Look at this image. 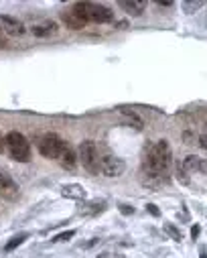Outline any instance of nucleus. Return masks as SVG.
<instances>
[{
  "label": "nucleus",
  "instance_id": "f257e3e1",
  "mask_svg": "<svg viewBox=\"0 0 207 258\" xmlns=\"http://www.w3.org/2000/svg\"><path fill=\"white\" fill-rule=\"evenodd\" d=\"M171 163H172V152H171L169 143L167 141H157L144 154L140 175L159 177L163 181H169Z\"/></svg>",
  "mask_w": 207,
  "mask_h": 258
},
{
  "label": "nucleus",
  "instance_id": "f03ea898",
  "mask_svg": "<svg viewBox=\"0 0 207 258\" xmlns=\"http://www.w3.org/2000/svg\"><path fill=\"white\" fill-rule=\"evenodd\" d=\"M73 10L81 16V19L88 23H112L114 21V12L108 8V6H104V4H98V2H75L73 4Z\"/></svg>",
  "mask_w": 207,
  "mask_h": 258
},
{
  "label": "nucleus",
  "instance_id": "7ed1b4c3",
  "mask_svg": "<svg viewBox=\"0 0 207 258\" xmlns=\"http://www.w3.org/2000/svg\"><path fill=\"white\" fill-rule=\"evenodd\" d=\"M4 139H6V150H8L12 161H16V163H29L31 161V145H29L25 134L10 130Z\"/></svg>",
  "mask_w": 207,
  "mask_h": 258
},
{
  "label": "nucleus",
  "instance_id": "20e7f679",
  "mask_svg": "<svg viewBox=\"0 0 207 258\" xmlns=\"http://www.w3.org/2000/svg\"><path fill=\"white\" fill-rule=\"evenodd\" d=\"M79 161H81L83 169L88 171V173H92V175L100 173L102 159H100V150H98L94 141H83L79 145Z\"/></svg>",
  "mask_w": 207,
  "mask_h": 258
},
{
  "label": "nucleus",
  "instance_id": "39448f33",
  "mask_svg": "<svg viewBox=\"0 0 207 258\" xmlns=\"http://www.w3.org/2000/svg\"><path fill=\"white\" fill-rule=\"evenodd\" d=\"M65 147H67V143L59 134H53V132L41 136V141H39V152L47 159H59Z\"/></svg>",
  "mask_w": 207,
  "mask_h": 258
},
{
  "label": "nucleus",
  "instance_id": "423d86ee",
  "mask_svg": "<svg viewBox=\"0 0 207 258\" xmlns=\"http://www.w3.org/2000/svg\"><path fill=\"white\" fill-rule=\"evenodd\" d=\"M100 171L104 177H120L126 171V163L120 159V157H114V154H108V157H102V165H100Z\"/></svg>",
  "mask_w": 207,
  "mask_h": 258
},
{
  "label": "nucleus",
  "instance_id": "0eeeda50",
  "mask_svg": "<svg viewBox=\"0 0 207 258\" xmlns=\"http://www.w3.org/2000/svg\"><path fill=\"white\" fill-rule=\"evenodd\" d=\"M0 27H2L4 33L10 35V37H21L25 33V25L19 19L10 16V14H0Z\"/></svg>",
  "mask_w": 207,
  "mask_h": 258
},
{
  "label": "nucleus",
  "instance_id": "6e6552de",
  "mask_svg": "<svg viewBox=\"0 0 207 258\" xmlns=\"http://www.w3.org/2000/svg\"><path fill=\"white\" fill-rule=\"evenodd\" d=\"M57 31H59V25L55 21H41L31 27V33L34 37H53L57 35Z\"/></svg>",
  "mask_w": 207,
  "mask_h": 258
},
{
  "label": "nucleus",
  "instance_id": "1a4fd4ad",
  "mask_svg": "<svg viewBox=\"0 0 207 258\" xmlns=\"http://www.w3.org/2000/svg\"><path fill=\"white\" fill-rule=\"evenodd\" d=\"M183 169L189 171V173H207V163L205 159L197 157V154H189L183 161Z\"/></svg>",
  "mask_w": 207,
  "mask_h": 258
},
{
  "label": "nucleus",
  "instance_id": "9d476101",
  "mask_svg": "<svg viewBox=\"0 0 207 258\" xmlns=\"http://www.w3.org/2000/svg\"><path fill=\"white\" fill-rule=\"evenodd\" d=\"M61 21H63V25L67 27V29H71V31H81L83 27H85V21L81 19V16L75 12V10H65V12H61Z\"/></svg>",
  "mask_w": 207,
  "mask_h": 258
},
{
  "label": "nucleus",
  "instance_id": "9b49d317",
  "mask_svg": "<svg viewBox=\"0 0 207 258\" xmlns=\"http://www.w3.org/2000/svg\"><path fill=\"white\" fill-rule=\"evenodd\" d=\"M61 195L63 197H67V199H77V201H81V199H85V187L83 185H77V183H67V185H63L61 187Z\"/></svg>",
  "mask_w": 207,
  "mask_h": 258
},
{
  "label": "nucleus",
  "instance_id": "f8f14e48",
  "mask_svg": "<svg viewBox=\"0 0 207 258\" xmlns=\"http://www.w3.org/2000/svg\"><path fill=\"white\" fill-rule=\"evenodd\" d=\"M120 8H122L128 16H140L146 8V2L144 0H122V2H120Z\"/></svg>",
  "mask_w": 207,
  "mask_h": 258
},
{
  "label": "nucleus",
  "instance_id": "ddd939ff",
  "mask_svg": "<svg viewBox=\"0 0 207 258\" xmlns=\"http://www.w3.org/2000/svg\"><path fill=\"white\" fill-rule=\"evenodd\" d=\"M59 161V165L63 167V169H67V171H73L75 169V165H77V154H75V150L71 148V147H65L63 148V152H61V157L57 159Z\"/></svg>",
  "mask_w": 207,
  "mask_h": 258
},
{
  "label": "nucleus",
  "instance_id": "4468645a",
  "mask_svg": "<svg viewBox=\"0 0 207 258\" xmlns=\"http://www.w3.org/2000/svg\"><path fill=\"white\" fill-rule=\"evenodd\" d=\"M104 210H106V201H88V203H83L81 208H79V216H85V218H90V216H98L102 214Z\"/></svg>",
  "mask_w": 207,
  "mask_h": 258
},
{
  "label": "nucleus",
  "instance_id": "2eb2a0df",
  "mask_svg": "<svg viewBox=\"0 0 207 258\" xmlns=\"http://www.w3.org/2000/svg\"><path fill=\"white\" fill-rule=\"evenodd\" d=\"M0 189H2V191H10V189H16V185L12 183L10 175L6 173L2 167H0Z\"/></svg>",
  "mask_w": 207,
  "mask_h": 258
},
{
  "label": "nucleus",
  "instance_id": "dca6fc26",
  "mask_svg": "<svg viewBox=\"0 0 207 258\" xmlns=\"http://www.w3.org/2000/svg\"><path fill=\"white\" fill-rule=\"evenodd\" d=\"M203 4H205L203 0H185V2H181V8H183L187 14H193V12H197Z\"/></svg>",
  "mask_w": 207,
  "mask_h": 258
},
{
  "label": "nucleus",
  "instance_id": "f3484780",
  "mask_svg": "<svg viewBox=\"0 0 207 258\" xmlns=\"http://www.w3.org/2000/svg\"><path fill=\"white\" fill-rule=\"evenodd\" d=\"M27 238H29V234H27V232H21V234H16V236H12V238H10V242H8L6 246H4V250H6V252L14 250L16 246H21V244L25 242Z\"/></svg>",
  "mask_w": 207,
  "mask_h": 258
},
{
  "label": "nucleus",
  "instance_id": "a211bd4d",
  "mask_svg": "<svg viewBox=\"0 0 207 258\" xmlns=\"http://www.w3.org/2000/svg\"><path fill=\"white\" fill-rule=\"evenodd\" d=\"M163 230H165V232H167L172 240H175V242H181V240H183V234H181V230L175 226V223H169V221H165Z\"/></svg>",
  "mask_w": 207,
  "mask_h": 258
},
{
  "label": "nucleus",
  "instance_id": "6ab92c4d",
  "mask_svg": "<svg viewBox=\"0 0 207 258\" xmlns=\"http://www.w3.org/2000/svg\"><path fill=\"white\" fill-rule=\"evenodd\" d=\"M122 120H124L126 124H130V126L134 124V128H136V130H140V128H142V120L138 118L136 114H130V112H122Z\"/></svg>",
  "mask_w": 207,
  "mask_h": 258
},
{
  "label": "nucleus",
  "instance_id": "aec40b11",
  "mask_svg": "<svg viewBox=\"0 0 207 258\" xmlns=\"http://www.w3.org/2000/svg\"><path fill=\"white\" fill-rule=\"evenodd\" d=\"M73 236H75V232H73V230H69V232H63V234L55 236V240H53V242H65V240H69V238H73Z\"/></svg>",
  "mask_w": 207,
  "mask_h": 258
},
{
  "label": "nucleus",
  "instance_id": "412c9836",
  "mask_svg": "<svg viewBox=\"0 0 207 258\" xmlns=\"http://www.w3.org/2000/svg\"><path fill=\"white\" fill-rule=\"evenodd\" d=\"M146 212H150L154 218H159V216H161V210H159L154 203H146Z\"/></svg>",
  "mask_w": 207,
  "mask_h": 258
},
{
  "label": "nucleus",
  "instance_id": "4be33fe9",
  "mask_svg": "<svg viewBox=\"0 0 207 258\" xmlns=\"http://www.w3.org/2000/svg\"><path fill=\"white\" fill-rule=\"evenodd\" d=\"M120 212H122L124 216H130V214H134V208H130V205H120Z\"/></svg>",
  "mask_w": 207,
  "mask_h": 258
},
{
  "label": "nucleus",
  "instance_id": "5701e85b",
  "mask_svg": "<svg viewBox=\"0 0 207 258\" xmlns=\"http://www.w3.org/2000/svg\"><path fill=\"white\" fill-rule=\"evenodd\" d=\"M4 148H6V139L2 136V132H0V152H4Z\"/></svg>",
  "mask_w": 207,
  "mask_h": 258
},
{
  "label": "nucleus",
  "instance_id": "b1692460",
  "mask_svg": "<svg viewBox=\"0 0 207 258\" xmlns=\"http://www.w3.org/2000/svg\"><path fill=\"white\" fill-rule=\"evenodd\" d=\"M199 232H201V228H199V226H193V228H191V236H193V238H197V236H199Z\"/></svg>",
  "mask_w": 207,
  "mask_h": 258
},
{
  "label": "nucleus",
  "instance_id": "393cba45",
  "mask_svg": "<svg viewBox=\"0 0 207 258\" xmlns=\"http://www.w3.org/2000/svg\"><path fill=\"white\" fill-rule=\"evenodd\" d=\"M157 4H159V6H172V2H169V0H167V2H163V0H159Z\"/></svg>",
  "mask_w": 207,
  "mask_h": 258
},
{
  "label": "nucleus",
  "instance_id": "a878e982",
  "mask_svg": "<svg viewBox=\"0 0 207 258\" xmlns=\"http://www.w3.org/2000/svg\"><path fill=\"white\" fill-rule=\"evenodd\" d=\"M201 145L207 148V136H201Z\"/></svg>",
  "mask_w": 207,
  "mask_h": 258
},
{
  "label": "nucleus",
  "instance_id": "bb28decb",
  "mask_svg": "<svg viewBox=\"0 0 207 258\" xmlns=\"http://www.w3.org/2000/svg\"><path fill=\"white\" fill-rule=\"evenodd\" d=\"M100 258H112V256H110V254H102Z\"/></svg>",
  "mask_w": 207,
  "mask_h": 258
},
{
  "label": "nucleus",
  "instance_id": "cd10ccee",
  "mask_svg": "<svg viewBox=\"0 0 207 258\" xmlns=\"http://www.w3.org/2000/svg\"><path fill=\"white\" fill-rule=\"evenodd\" d=\"M0 43H2V35H0Z\"/></svg>",
  "mask_w": 207,
  "mask_h": 258
}]
</instances>
